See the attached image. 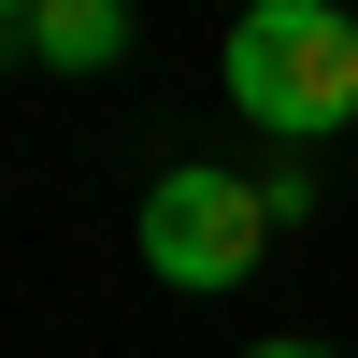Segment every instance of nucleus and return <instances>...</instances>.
Returning <instances> with one entry per match:
<instances>
[{"instance_id":"nucleus-1","label":"nucleus","mask_w":358,"mask_h":358,"mask_svg":"<svg viewBox=\"0 0 358 358\" xmlns=\"http://www.w3.org/2000/svg\"><path fill=\"white\" fill-rule=\"evenodd\" d=\"M229 115L287 158L358 129V15L344 0H244L229 15Z\"/></svg>"},{"instance_id":"nucleus-3","label":"nucleus","mask_w":358,"mask_h":358,"mask_svg":"<svg viewBox=\"0 0 358 358\" xmlns=\"http://www.w3.org/2000/svg\"><path fill=\"white\" fill-rule=\"evenodd\" d=\"M15 43L43 57V72H115V57L143 43V15H129V0H29Z\"/></svg>"},{"instance_id":"nucleus-4","label":"nucleus","mask_w":358,"mask_h":358,"mask_svg":"<svg viewBox=\"0 0 358 358\" xmlns=\"http://www.w3.org/2000/svg\"><path fill=\"white\" fill-rule=\"evenodd\" d=\"M244 358H330V344H301V330H273V344H244Z\"/></svg>"},{"instance_id":"nucleus-2","label":"nucleus","mask_w":358,"mask_h":358,"mask_svg":"<svg viewBox=\"0 0 358 358\" xmlns=\"http://www.w3.org/2000/svg\"><path fill=\"white\" fill-rule=\"evenodd\" d=\"M129 244H143V273H158V287H187V301H229V287L273 258V215H258V187H244V172L187 158V172H158V187H143Z\"/></svg>"},{"instance_id":"nucleus-5","label":"nucleus","mask_w":358,"mask_h":358,"mask_svg":"<svg viewBox=\"0 0 358 358\" xmlns=\"http://www.w3.org/2000/svg\"><path fill=\"white\" fill-rule=\"evenodd\" d=\"M15 15H29V0H0V29H15Z\"/></svg>"}]
</instances>
